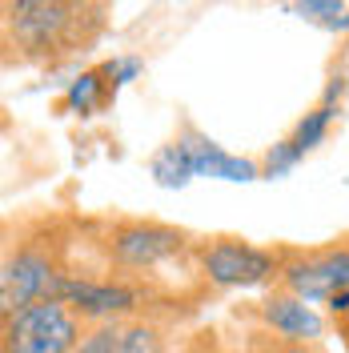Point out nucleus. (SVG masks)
<instances>
[{
  "label": "nucleus",
  "instance_id": "f257e3e1",
  "mask_svg": "<svg viewBox=\"0 0 349 353\" xmlns=\"http://www.w3.org/2000/svg\"><path fill=\"white\" fill-rule=\"evenodd\" d=\"M105 12L97 0H0L4 52L21 65H57L105 32Z\"/></svg>",
  "mask_w": 349,
  "mask_h": 353
},
{
  "label": "nucleus",
  "instance_id": "f03ea898",
  "mask_svg": "<svg viewBox=\"0 0 349 353\" xmlns=\"http://www.w3.org/2000/svg\"><path fill=\"white\" fill-rule=\"evenodd\" d=\"M92 245L101 249V257L117 277L129 281H145L149 273L165 269L173 261L193 257L197 241L165 221H141V217H121V221H105L101 233L92 237Z\"/></svg>",
  "mask_w": 349,
  "mask_h": 353
},
{
  "label": "nucleus",
  "instance_id": "7ed1b4c3",
  "mask_svg": "<svg viewBox=\"0 0 349 353\" xmlns=\"http://www.w3.org/2000/svg\"><path fill=\"white\" fill-rule=\"evenodd\" d=\"M65 249L68 237L48 221H41L37 229H24L21 241L4 249V261H0V317L52 297L57 277L68 273Z\"/></svg>",
  "mask_w": 349,
  "mask_h": 353
},
{
  "label": "nucleus",
  "instance_id": "20e7f679",
  "mask_svg": "<svg viewBox=\"0 0 349 353\" xmlns=\"http://www.w3.org/2000/svg\"><path fill=\"white\" fill-rule=\"evenodd\" d=\"M289 249H265L245 237H205L193 249V265L213 289H261L277 285Z\"/></svg>",
  "mask_w": 349,
  "mask_h": 353
},
{
  "label": "nucleus",
  "instance_id": "39448f33",
  "mask_svg": "<svg viewBox=\"0 0 349 353\" xmlns=\"http://www.w3.org/2000/svg\"><path fill=\"white\" fill-rule=\"evenodd\" d=\"M52 297L65 301L85 325H105V321H125V317H141L145 305H149V289L141 281H129V277H88V273H61L57 285H52Z\"/></svg>",
  "mask_w": 349,
  "mask_h": 353
},
{
  "label": "nucleus",
  "instance_id": "423d86ee",
  "mask_svg": "<svg viewBox=\"0 0 349 353\" xmlns=\"http://www.w3.org/2000/svg\"><path fill=\"white\" fill-rule=\"evenodd\" d=\"M85 321L57 297H44L4 317L0 353H72L85 337Z\"/></svg>",
  "mask_w": 349,
  "mask_h": 353
},
{
  "label": "nucleus",
  "instance_id": "0eeeda50",
  "mask_svg": "<svg viewBox=\"0 0 349 353\" xmlns=\"http://www.w3.org/2000/svg\"><path fill=\"white\" fill-rule=\"evenodd\" d=\"M277 285L306 301H329L333 293L349 289V241H333L321 249H289Z\"/></svg>",
  "mask_w": 349,
  "mask_h": 353
},
{
  "label": "nucleus",
  "instance_id": "6e6552de",
  "mask_svg": "<svg viewBox=\"0 0 349 353\" xmlns=\"http://www.w3.org/2000/svg\"><path fill=\"white\" fill-rule=\"evenodd\" d=\"M181 337H173L169 317L161 313H141L125 321H105L88 325L85 337L72 345V353H177Z\"/></svg>",
  "mask_w": 349,
  "mask_h": 353
},
{
  "label": "nucleus",
  "instance_id": "1a4fd4ad",
  "mask_svg": "<svg viewBox=\"0 0 349 353\" xmlns=\"http://www.w3.org/2000/svg\"><path fill=\"white\" fill-rule=\"evenodd\" d=\"M341 97H346V77H333L326 85V92H321V101L297 121V129L269 149V157H265V165H261V176L277 181V176L293 173V169L306 161V153H313V149L329 137V125H333V117L341 109Z\"/></svg>",
  "mask_w": 349,
  "mask_h": 353
},
{
  "label": "nucleus",
  "instance_id": "9d476101",
  "mask_svg": "<svg viewBox=\"0 0 349 353\" xmlns=\"http://www.w3.org/2000/svg\"><path fill=\"white\" fill-rule=\"evenodd\" d=\"M253 317L261 330H269L273 337H285V341H321L326 337V317L313 309V301L281 285H273V293H265L253 305Z\"/></svg>",
  "mask_w": 349,
  "mask_h": 353
},
{
  "label": "nucleus",
  "instance_id": "9b49d317",
  "mask_svg": "<svg viewBox=\"0 0 349 353\" xmlns=\"http://www.w3.org/2000/svg\"><path fill=\"white\" fill-rule=\"evenodd\" d=\"M177 145L189 157L193 176H217V181H257L261 176V165L257 161L229 153V149H221L217 141H209V137H201L193 129L185 132V137H177Z\"/></svg>",
  "mask_w": 349,
  "mask_h": 353
},
{
  "label": "nucleus",
  "instance_id": "f8f14e48",
  "mask_svg": "<svg viewBox=\"0 0 349 353\" xmlns=\"http://www.w3.org/2000/svg\"><path fill=\"white\" fill-rule=\"evenodd\" d=\"M112 97H117V92H112V85L105 81V72H101V68H88V72H81V77L65 88V109L72 112V117H97Z\"/></svg>",
  "mask_w": 349,
  "mask_h": 353
},
{
  "label": "nucleus",
  "instance_id": "ddd939ff",
  "mask_svg": "<svg viewBox=\"0 0 349 353\" xmlns=\"http://www.w3.org/2000/svg\"><path fill=\"white\" fill-rule=\"evenodd\" d=\"M149 173H153V181L161 189H185V185L193 181L189 157H185V149H181L177 141H169L165 149H157L153 161H149Z\"/></svg>",
  "mask_w": 349,
  "mask_h": 353
},
{
  "label": "nucleus",
  "instance_id": "4468645a",
  "mask_svg": "<svg viewBox=\"0 0 349 353\" xmlns=\"http://www.w3.org/2000/svg\"><path fill=\"white\" fill-rule=\"evenodd\" d=\"M233 353H326V345L321 341H285V337H273L269 330L253 325L241 333Z\"/></svg>",
  "mask_w": 349,
  "mask_h": 353
},
{
  "label": "nucleus",
  "instance_id": "2eb2a0df",
  "mask_svg": "<svg viewBox=\"0 0 349 353\" xmlns=\"http://www.w3.org/2000/svg\"><path fill=\"white\" fill-rule=\"evenodd\" d=\"M289 12H297L301 21L321 24V28H333V32H346L349 28V12L341 0H293Z\"/></svg>",
  "mask_w": 349,
  "mask_h": 353
},
{
  "label": "nucleus",
  "instance_id": "dca6fc26",
  "mask_svg": "<svg viewBox=\"0 0 349 353\" xmlns=\"http://www.w3.org/2000/svg\"><path fill=\"white\" fill-rule=\"evenodd\" d=\"M177 353H233V345H225L217 330H193L189 337H181Z\"/></svg>",
  "mask_w": 349,
  "mask_h": 353
},
{
  "label": "nucleus",
  "instance_id": "f3484780",
  "mask_svg": "<svg viewBox=\"0 0 349 353\" xmlns=\"http://www.w3.org/2000/svg\"><path fill=\"white\" fill-rule=\"evenodd\" d=\"M141 68H145V65H141L137 57H112V61L101 65V72H105V81L112 85V92H117V88H125L129 81H137V77H141Z\"/></svg>",
  "mask_w": 349,
  "mask_h": 353
},
{
  "label": "nucleus",
  "instance_id": "a211bd4d",
  "mask_svg": "<svg viewBox=\"0 0 349 353\" xmlns=\"http://www.w3.org/2000/svg\"><path fill=\"white\" fill-rule=\"evenodd\" d=\"M333 325H337V337H341V345H346V353H349V313L346 317H337Z\"/></svg>",
  "mask_w": 349,
  "mask_h": 353
},
{
  "label": "nucleus",
  "instance_id": "6ab92c4d",
  "mask_svg": "<svg viewBox=\"0 0 349 353\" xmlns=\"http://www.w3.org/2000/svg\"><path fill=\"white\" fill-rule=\"evenodd\" d=\"M97 4H109V0H97Z\"/></svg>",
  "mask_w": 349,
  "mask_h": 353
},
{
  "label": "nucleus",
  "instance_id": "aec40b11",
  "mask_svg": "<svg viewBox=\"0 0 349 353\" xmlns=\"http://www.w3.org/2000/svg\"><path fill=\"white\" fill-rule=\"evenodd\" d=\"M289 4H293V0H289Z\"/></svg>",
  "mask_w": 349,
  "mask_h": 353
}]
</instances>
